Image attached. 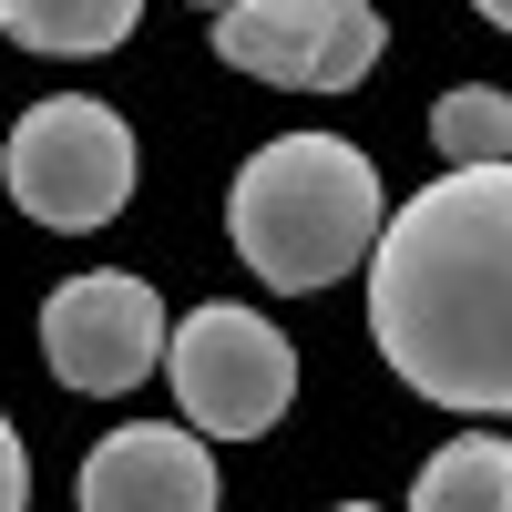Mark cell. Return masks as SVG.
<instances>
[{
	"label": "cell",
	"mask_w": 512,
	"mask_h": 512,
	"mask_svg": "<svg viewBox=\"0 0 512 512\" xmlns=\"http://www.w3.org/2000/svg\"><path fill=\"white\" fill-rule=\"evenodd\" d=\"M369 338L420 400L512 410V164L410 195L369 246Z\"/></svg>",
	"instance_id": "obj_1"
},
{
	"label": "cell",
	"mask_w": 512,
	"mask_h": 512,
	"mask_svg": "<svg viewBox=\"0 0 512 512\" xmlns=\"http://www.w3.org/2000/svg\"><path fill=\"white\" fill-rule=\"evenodd\" d=\"M379 226H390L379 164L338 134H277L226 185V236L277 297H308V287H338L349 267H369Z\"/></svg>",
	"instance_id": "obj_2"
},
{
	"label": "cell",
	"mask_w": 512,
	"mask_h": 512,
	"mask_svg": "<svg viewBox=\"0 0 512 512\" xmlns=\"http://www.w3.org/2000/svg\"><path fill=\"white\" fill-rule=\"evenodd\" d=\"M0 185L31 226L52 236H93L113 226L123 205H134V123L93 93H52L11 123V144H0Z\"/></svg>",
	"instance_id": "obj_3"
},
{
	"label": "cell",
	"mask_w": 512,
	"mask_h": 512,
	"mask_svg": "<svg viewBox=\"0 0 512 512\" xmlns=\"http://www.w3.org/2000/svg\"><path fill=\"white\" fill-rule=\"evenodd\" d=\"M154 369L175 379L195 441H267L287 420V400H297L287 328L267 308H226V297H205V308H185V328H164Z\"/></svg>",
	"instance_id": "obj_4"
},
{
	"label": "cell",
	"mask_w": 512,
	"mask_h": 512,
	"mask_svg": "<svg viewBox=\"0 0 512 512\" xmlns=\"http://www.w3.org/2000/svg\"><path fill=\"white\" fill-rule=\"evenodd\" d=\"M390 52V21L369 0H236L216 11V62L277 93H349Z\"/></svg>",
	"instance_id": "obj_5"
},
{
	"label": "cell",
	"mask_w": 512,
	"mask_h": 512,
	"mask_svg": "<svg viewBox=\"0 0 512 512\" xmlns=\"http://www.w3.org/2000/svg\"><path fill=\"white\" fill-rule=\"evenodd\" d=\"M41 359H52L62 390L82 400H123V390H144V369L164 359V297L144 277H62L52 287V308H41Z\"/></svg>",
	"instance_id": "obj_6"
},
{
	"label": "cell",
	"mask_w": 512,
	"mask_h": 512,
	"mask_svg": "<svg viewBox=\"0 0 512 512\" xmlns=\"http://www.w3.org/2000/svg\"><path fill=\"white\" fill-rule=\"evenodd\" d=\"M82 512H216V451L185 420H123L72 482Z\"/></svg>",
	"instance_id": "obj_7"
},
{
	"label": "cell",
	"mask_w": 512,
	"mask_h": 512,
	"mask_svg": "<svg viewBox=\"0 0 512 512\" xmlns=\"http://www.w3.org/2000/svg\"><path fill=\"white\" fill-rule=\"evenodd\" d=\"M134 21H144V0H0V31L52 62L113 52V41H134Z\"/></svg>",
	"instance_id": "obj_8"
},
{
	"label": "cell",
	"mask_w": 512,
	"mask_h": 512,
	"mask_svg": "<svg viewBox=\"0 0 512 512\" xmlns=\"http://www.w3.org/2000/svg\"><path fill=\"white\" fill-rule=\"evenodd\" d=\"M410 512H512V441L461 431L451 451H431V472L410 482Z\"/></svg>",
	"instance_id": "obj_9"
},
{
	"label": "cell",
	"mask_w": 512,
	"mask_h": 512,
	"mask_svg": "<svg viewBox=\"0 0 512 512\" xmlns=\"http://www.w3.org/2000/svg\"><path fill=\"white\" fill-rule=\"evenodd\" d=\"M431 144L451 154V175L512 164V103L492 93V82H461V93H441V113H431Z\"/></svg>",
	"instance_id": "obj_10"
},
{
	"label": "cell",
	"mask_w": 512,
	"mask_h": 512,
	"mask_svg": "<svg viewBox=\"0 0 512 512\" xmlns=\"http://www.w3.org/2000/svg\"><path fill=\"white\" fill-rule=\"evenodd\" d=\"M0 512H31V451L11 420H0Z\"/></svg>",
	"instance_id": "obj_11"
},
{
	"label": "cell",
	"mask_w": 512,
	"mask_h": 512,
	"mask_svg": "<svg viewBox=\"0 0 512 512\" xmlns=\"http://www.w3.org/2000/svg\"><path fill=\"white\" fill-rule=\"evenodd\" d=\"M472 11H482V21H512V0H472Z\"/></svg>",
	"instance_id": "obj_12"
},
{
	"label": "cell",
	"mask_w": 512,
	"mask_h": 512,
	"mask_svg": "<svg viewBox=\"0 0 512 512\" xmlns=\"http://www.w3.org/2000/svg\"><path fill=\"white\" fill-rule=\"evenodd\" d=\"M195 11H236V0H195Z\"/></svg>",
	"instance_id": "obj_13"
},
{
	"label": "cell",
	"mask_w": 512,
	"mask_h": 512,
	"mask_svg": "<svg viewBox=\"0 0 512 512\" xmlns=\"http://www.w3.org/2000/svg\"><path fill=\"white\" fill-rule=\"evenodd\" d=\"M338 512H379V502H338Z\"/></svg>",
	"instance_id": "obj_14"
}]
</instances>
